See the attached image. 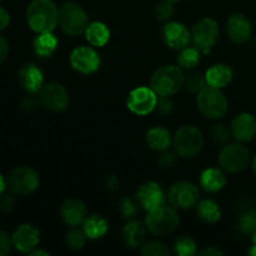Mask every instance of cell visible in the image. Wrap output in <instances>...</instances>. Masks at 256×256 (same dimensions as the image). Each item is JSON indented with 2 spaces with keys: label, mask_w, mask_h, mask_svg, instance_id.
Returning <instances> with one entry per match:
<instances>
[{
  "label": "cell",
  "mask_w": 256,
  "mask_h": 256,
  "mask_svg": "<svg viewBox=\"0 0 256 256\" xmlns=\"http://www.w3.org/2000/svg\"><path fill=\"white\" fill-rule=\"evenodd\" d=\"M26 22L39 34L52 32L59 22V10L52 0H32L26 9Z\"/></svg>",
  "instance_id": "obj_1"
},
{
  "label": "cell",
  "mask_w": 256,
  "mask_h": 256,
  "mask_svg": "<svg viewBox=\"0 0 256 256\" xmlns=\"http://www.w3.org/2000/svg\"><path fill=\"white\" fill-rule=\"evenodd\" d=\"M185 75L179 66L165 65L152 76V89L160 96H172L184 85Z\"/></svg>",
  "instance_id": "obj_2"
},
{
  "label": "cell",
  "mask_w": 256,
  "mask_h": 256,
  "mask_svg": "<svg viewBox=\"0 0 256 256\" xmlns=\"http://www.w3.org/2000/svg\"><path fill=\"white\" fill-rule=\"evenodd\" d=\"M198 109L204 116L209 119H219L228 112V100L219 88L205 86L198 92Z\"/></svg>",
  "instance_id": "obj_3"
},
{
  "label": "cell",
  "mask_w": 256,
  "mask_h": 256,
  "mask_svg": "<svg viewBox=\"0 0 256 256\" xmlns=\"http://www.w3.org/2000/svg\"><path fill=\"white\" fill-rule=\"evenodd\" d=\"M179 222L180 219L176 210L166 205H162L158 209L149 212L145 219L148 229L158 236H166L172 234L179 226Z\"/></svg>",
  "instance_id": "obj_4"
},
{
  "label": "cell",
  "mask_w": 256,
  "mask_h": 256,
  "mask_svg": "<svg viewBox=\"0 0 256 256\" xmlns=\"http://www.w3.org/2000/svg\"><path fill=\"white\" fill-rule=\"evenodd\" d=\"M204 146V136L198 128L185 125L180 128L174 136L175 152L182 158H194Z\"/></svg>",
  "instance_id": "obj_5"
},
{
  "label": "cell",
  "mask_w": 256,
  "mask_h": 256,
  "mask_svg": "<svg viewBox=\"0 0 256 256\" xmlns=\"http://www.w3.org/2000/svg\"><path fill=\"white\" fill-rule=\"evenodd\" d=\"M39 175L28 166L14 168L6 176V186L15 195H29L39 188Z\"/></svg>",
  "instance_id": "obj_6"
},
{
  "label": "cell",
  "mask_w": 256,
  "mask_h": 256,
  "mask_svg": "<svg viewBox=\"0 0 256 256\" xmlns=\"http://www.w3.org/2000/svg\"><path fill=\"white\" fill-rule=\"evenodd\" d=\"M59 25L69 35L82 34L89 25L86 12L75 2H65L59 9Z\"/></svg>",
  "instance_id": "obj_7"
},
{
  "label": "cell",
  "mask_w": 256,
  "mask_h": 256,
  "mask_svg": "<svg viewBox=\"0 0 256 256\" xmlns=\"http://www.w3.org/2000/svg\"><path fill=\"white\" fill-rule=\"evenodd\" d=\"M250 155L246 148L239 144H230L220 152L219 162L229 172H242L249 165Z\"/></svg>",
  "instance_id": "obj_8"
},
{
  "label": "cell",
  "mask_w": 256,
  "mask_h": 256,
  "mask_svg": "<svg viewBox=\"0 0 256 256\" xmlns=\"http://www.w3.org/2000/svg\"><path fill=\"white\" fill-rule=\"evenodd\" d=\"M218 38H219V26L214 19L204 18L192 28V40L199 49L204 50L205 54H208L210 49L216 44Z\"/></svg>",
  "instance_id": "obj_9"
},
{
  "label": "cell",
  "mask_w": 256,
  "mask_h": 256,
  "mask_svg": "<svg viewBox=\"0 0 256 256\" xmlns=\"http://www.w3.org/2000/svg\"><path fill=\"white\" fill-rule=\"evenodd\" d=\"M69 94L62 85L58 82H49L42 88L40 102L50 112H62L69 105Z\"/></svg>",
  "instance_id": "obj_10"
},
{
  "label": "cell",
  "mask_w": 256,
  "mask_h": 256,
  "mask_svg": "<svg viewBox=\"0 0 256 256\" xmlns=\"http://www.w3.org/2000/svg\"><path fill=\"white\" fill-rule=\"evenodd\" d=\"M169 202L179 209H190L199 202V190L192 182H176L169 192Z\"/></svg>",
  "instance_id": "obj_11"
},
{
  "label": "cell",
  "mask_w": 256,
  "mask_h": 256,
  "mask_svg": "<svg viewBox=\"0 0 256 256\" xmlns=\"http://www.w3.org/2000/svg\"><path fill=\"white\" fill-rule=\"evenodd\" d=\"M156 92L149 88H136L132 90L128 98V108L134 114L148 115L156 108Z\"/></svg>",
  "instance_id": "obj_12"
},
{
  "label": "cell",
  "mask_w": 256,
  "mask_h": 256,
  "mask_svg": "<svg viewBox=\"0 0 256 256\" xmlns=\"http://www.w3.org/2000/svg\"><path fill=\"white\" fill-rule=\"evenodd\" d=\"M70 64L76 72L92 74L99 69L100 56L92 48L79 46L72 50L70 55Z\"/></svg>",
  "instance_id": "obj_13"
},
{
  "label": "cell",
  "mask_w": 256,
  "mask_h": 256,
  "mask_svg": "<svg viewBox=\"0 0 256 256\" xmlns=\"http://www.w3.org/2000/svg\"><path fill=\"white\" fill-rule=\"evenodd\" d=\"M39 230L30 224H22L12 234V245L22 252H30L36 249L40 240Z\"/></svg>",
  "instance_id": "obj_14"
},
{
  "label": "cell",
  "mask_w": 256,
  "mask_h": 256,
  "mask_svg": "<svg viewBox=\"0 0 256 256\" xmlns=\"http://www.w3.org/2000/svg\"><path fill=\"white\" fill-rule=\"evenodd\" d=\"M138 199H139L140 205L146 212H152L164 205V192L159 184L155 182H149L142 185L138 190Z\"/></svg>",
  "instance_id": "obj_15"
},
{
  "label": "cell",
  "mask_w": 256,
  "mask_h": 256,
  "mask_svg": "<svg viewBox=\"0 0 256 256\" xmlns=\"http://www.w3.org/2000/svg\"><path fill=\"white\" fill-rule=\"evenodd\" d=\"M230 130L232 136L239 142H250L256 136V119L252 114L242 112L232 120Z\"/></svg>",
  "instance_id": "obj_16"
},
{
  "label": "cell",
  "mask_w": 256,
  "mask_h": 256,
  "mask_svg": "<svg viewBox=\"0 0 256 256\" xmlns=\"http://www.w3.org/2000/svg\"><path fill=\"white\" fill-rule=\"evenodd\" d=\"M226 32L232 42H238V44H242V42H248L249 38L252 36V22H249V19L245 15L234 14L228 20Z\"/></svg>",
  "instance_id": "obj_17"
},
{
  "label": "cell",
  "mask_w": 256,
  "mask_h": 256,
  "mask_svg": "<svg viewBox=\"0 0 256 256\" xmlns=\"http://www.w3.org/2000/svg\"><path fill=\"white\" fill-rule=\"evenodd\" d=\"M164 40L172 49L182 50L188 46L190 42V32L180 22H169L162 30Z\"/></svg>",
  "instance_id": "obj_18"
},
{
  "label": "cell",
  "mask_w": 256,
  "mask_h": 256,
  "mask_svg": "<svg viewBox=\"0 0 256 256\" xmlns=\"http://www.w3.org/2000/svg\"><path fill=\"white\" fill-rule=\"evenodd\" d=\"M62 219L69 226H78L86 219V206L79 199H69L62 206Z\"/></svg>",
  "instance_id": "obj_19"
},
{
  "label": "cell",
  "mask_w": 256,
  "mask_h": 256,
  "mask_svg": "<svg viewBox=\"0 0 256 256\" xmlns=\"http://www.w3.org/2000/svg\"><path fill=\"white\" fill-rule=\"evenodd\" d=\"M42 72L35 64H26L20 69L19 82L26 92H36L42 88Z\"/></svg>",
  "instance_id": "obj_20"
},
{
  "label": "cell",
  "mask_w": 256,
  "mask_h": 256,
  "mask_svg": "<svg viewBox=\"0 0 256 256\" xmlns=\"http://www.w3.org/2000/svg\"><path fill=\"white\" fill-rule=\"evenodd\" d=\"M205 79H206V84L214 88H222L226 86L232 79V70L230 69L228 65L218 64L210 68L205 74Z\"/></svg>",
  "instance_id": "obj_21"
},
{
  "label": "cell",
  "mask_w": 256,
  "mask_h": 256,
  "mask_svg": "<svg viewBox=\"0 0 256 256\" xmlns=\"http://www.w3.org/2000/svg\"><path fill=\"white\" fill-rule=\"evenodd\" d=\"M145 234H146V230H145L144 224L138 220L128 222L122 232V240L129 248L140 246L144 242Z\"/></svg>",
  "instance_id": "obj_22"
},
{
  "label": "cell",
  "mask_w": 256,
  "mask_h": 256,
  "mask_svg": "<svg viewBox=\"0 0 256 256\" xmlns=\"http://www.w3.org/2000/svg\"><path fill=\"white\" fill-rule=\"evenodd\" d=\"M146 140L152 149L158 150V152H165L169 149L170 144H172V135H170L169 130H166L165 128L156 126L148 132Z\"/></svg>",
  "instance_id": "obj_23"
},
{
  "label": "cell",
  "mask_w": 256,
  "mask_h": 256,
  "mask_svg": "<svg viewBox=\"0 0 256 256\" xmlns=\"http://www.w3.org/2000/svg\"><path fill=\"white\" fill-rule=\"evenodd\" d=\"M85 36L92 46H104L110 39V30L102 22H94L88 25Z\"/></svg>",
  "instance_id": "obj_24"
},
{
  "label": "cell",
  "mask_w": 256,
  "mask_h": 256,
  "mask_svg": "<svg viewBox=\"0 0 256 256\" xmlns=\"http://www.w3.org/2000/svg\"><path fill=\"white\" fill-rule=\"evenodd\" d=\"M225 182H226V179H225V175L222 174V172H220L219 169H214V168L202 172V176H200L202 186L210 192H216L222 190Z\"/></svg>",
  "instance_id": "obj_25"
},
{
  "label": "cell",
  "mask_w": 256,
  "mask_h": 256,
  "mask_svg": "<svg viewBox=\"0 0 256 256\" xmlns=\"http://www.w3.org/2000/svg\"><path fill=\"white\" fill-rule=\"evenodd\" d=\"M82 224H84L82 229L89 239H99V238L104 236L108 232L106 220L100 215H92V216L86 218Z\"/></svg>",
  "instance_id": "obj_26"
},
{
  "label": "cell",
  "mask_w": 256,
  "mask_h": 256,
  "mask_svg": "<svg viewBox=\"0 0 256 256\" xmlns=\"http://www.w3.org/2000/svg\"><path fill=\"white\" fill-rule=\"evenodd\" d=\"M58 46V39L52 32H42L34 40L35 54L42 58H48L55 52Z\"/></svg>",
  "instance_id": "obj_27"
},
{
  "label": "cell",
  "mask_w": 256,
  "mask_h": 256,
  "mask_svg": "<svg viewBox=\"0 0 256 256\" xmlns=\"http://www.w3.org/2000/svg\"><path fill=\"white\" fill-rule=\"evenodd\" d=\"M198 214H199L200 219H202L204 222H216L222 216V212H220L219 205L216 204L212 200H202L198 205Z\"/></svg>",
  "instance_id": "obj_28"
},
{
  "label": "cell",
  "mask_w": 256,
  "mask_h": 256,
  "mask_svg": "<svg viewBox=\"0 0 256 256\" xmlns=\"http://www.w3.org/2000/svg\"><path fill=\"white\" fill-rule=\"evenodd\" d=\"M86 234H85L84 229H76L74 226V229L70 230L69 232L65 236V242H66L68 248L70 250H74V252H78V250H82V248L85 246V242H86Z\"/></svg>",
  "instance_id": "obj_29"
},
{
  "label": "cell",
  "mask_w": 256,
  "mask_h": 256,
  "mask_svg": "<svg viewBox=\"0 0 256 256\" xmlns=\"http://www.w3.org/2000/svg\"><path fill=\"white\" fill-rule=\"evenodd\" d=\"M199 62L200 54L195 48H184V49H182V52L178 58V62H179L180 66L186 68V69H192V68L196 66Z\"/></svg>",
  "instance_id": "obj_30"
},
{
  "label": "cell",
  "mask_w": 256,
  "mask_h": 256,
  "mask_svg": "<svg viewBox=\"0 0 256 256\" xmlns=\"http://www.w3.org/2000/svg\"><path fill=\"white\" fill-rule=\"evenodd\" d=\"M175 252L180 256H192L196 254V244L188 236H182L175 242Z\"/></svg>",
  "instance_id": "obj_31"
},
{
  "label": "cell",
  "mask_w": 256,
  "mask_h": 256,
  "mask_svg": "<svg viewBox=\"0 0 256 256\" xmlns=\"http://www.w3.org/2000/svg\"><path fill=\"white\" fill-rule=\"evenodd\" d=\"M184 84L186 85L188 90H190L192 92H200L205 88L206 79H205L200 72H190L189 74L185 76Z\"/></svg>",
  "instance_id": "obj_32"
},
{
  "label": "cell",
  "mask_w": 256,
  "mask_h": 256,
  "mask_svg": "<svg viewBox=\"0 0 256 256\" xmlns=\"http://www.w3.org/2000/svg\"><path fill=\"white\" fill-rule=\"evenodd\" d=\"M239 230L245 235H252L256 232V212H245L239 219Z\"/></svg>",
  "instance_id": "obj_33"
},
{
  "label": "cell",
  "mask_w": 256,
  "mask_h": 256,
  "mask_svg": "<svg viewBox=\"0 0 256 256\" xmlns=\"http://www.w3.org/2000/svg\"><path fill=\"white\" fill-rule=\"evenodd\" d=\"M142 255L144 256H166L169 255V249L164 242H150L142 248Z\"/></svg>",
  "instance_id": "obj_34"
},
{
  "label": "cell",
  "mask_w": 256,
  "mask_h": 256,
  "mask_svg": "<svg viewBox=\"0 0 256 256\" xmlns=\"http://www.w3.org/2000/svg\"><path fill=\"white\" fill-rule=\"evenodd\" d=\"M174 14V5L169 0H164V2H159V4L155 6L154 15L155 19L160 20V22H164V20L170 19Z\"/></svg>",
  "instance_id": "obj_35"
},
{
  "label": "cell",
  "mask_w": 256,
  "mask_h": 256,
  "mask_svg": "<svg viewBox=\"0 0 256 256\" xmlns=\"http://www.w3.org/2000/svg\"><path fill=\"white\" fill-rule=\"evenodd\" d=\"M230 134H232V130L228 129L226 125L218 124L212 129V138L218 144H226L230 139Z\"/></svg>",
  "instance_id": "obj_36"
},
{
  "label": "cell",
  "mask_w": 256,
  "mask_h": 256,
  "mask_svg": "<svg viewBox=\"0 0 256 256\" xmlns=\"http://www.w3.org/2000/svg\"><path fill=\"white\" fill-rule=\"evenodd\" d=\"M120 212L124 215V218H132L138 212L136 205H135L134 202H132V200L129 199V198H124V199H122V202H120Z\"/></svg>",
  "instance_id": "obj_37"
},
{
  "label": "cell",
  "mask_w": 256,
  "mask_h": 256,
  "mask_svg": "<svg viewBox=\"0 0 256 256\" xmlns=\"http://www.w3.org/2000/svg\"><path fill=\"white\" fill-rule=\"evenodd\" d=\"M15 194H12L10 192V194H4L2 192L0 195V210L2 212H10V210L14 209L15 204H16V199L14 196Z\"/></svg>",
  "instance_id": "obj_38"
},
{
  "label": "cell",
  "mask_w": 256,
  "mask_h": 256,
  "mask_svg": "<svg viewBox=\"0 0 256 256\" xmlns=\"http://www.w3.org/2000/svg\"><path fill=\"white\" fill-rule=\"evenodd\" d=\"M12 246V239L8 232L0 230V256H6Z\"/></svg>",
  "instance_id": "obj_39"
},
{
  "label": "cell",
  "mask_w": 256,
  "mask_h": 256,
  "mask_svg": "<svg viewBox=\"0 0 256 256\" xmlns=\"http://www.w3.org/2000/svg\"><path fill=\"white\" fill-rule=\"evenodd\" d=\"M175 162H176V156H175L174 152H166V150H165L164 154L159 158V164L162 165V168H164V169H170V168L174 166Z\"/></svg>",
  "instance_id": "obj_40"
},
{
  "label": "cell",
  "mask_w": 256,
  "mask_h": 256,
  "mask_svg": "<svg viewBox=\"0 0 256 256\" xmlns=\"http://www.w3.org/2000/svg\"><path fill=\"white\" fill-rule=\"evenodd\" d=\"M166 98L168 96H162V99L158 100L156 104L158 110L162 115H169L172 112V102L169 99H166Z\"/></svg>",
  "instance_id": "obj_41"
},
{
  "label": "cell",
  "mask_w": 256,
  "mask_h": 256,
  "mask_svg": "<svg viewBox=\"0 0 256 256\" xmlns=\"http://www.w3.org/2000/svg\"><path fill=\"white\" fill-rule=\"evenodd\" d=\"M8 54H9V44H8L6 39L0 35V64L6 60Z\"/></svg>",
  "instance_id": "obj_42"
},
{
  "label": "cell",
  "mask_w": 256,
  "mask_h": 256,
  "mask_svg": "<svg viewBox=\"0 0 256 256\" xmlns=\"http://www.w3.org/2000/svg\"><path fill=\"white\" fill-rule=\"evenodd\" d=\"M10 22V15L4 8L0 6V30H4L5 28L9 25Z\"/></svg>",
  "instance_id": "obj_43"
},
{
  "label": "cell",
  "mask_w": 256,
  "mask_h": 256,
  "mask_svg": "<svg viewBox=\"0 0 256 256\" xmlns=\"http://www.w3.org/2000/svg\"><path fill=\"white\" fill-rule=\"evenodd\" d=\"M35 106H36V100L32 96L26 98V99H24L22 102V108L25 110H32L34 109Z\"/></svg>",
  "instance_id": "obj_44"
},
{
  "label": "cell",
  "mask_w": 256,
  "mask_h": 256,
  "mask_svg": "<svg viewBox=\"0 0 256 256\" xmlns=\"http://www.w3.org/2000/svg\"><path fill=\"white\" fill-rule=\"evenodd\" d=\"M222 252L219 250L218 248L215 246H209L206 249H204L202 252H200V255H209V256H218V255H222Z\"/></svg>",
  "instance_id": "obj_45"
},
{
  "label": "cell",
  "mask_w": 256,
  "mask_h": 256,
  "mask_svg": "<svg viewBox=\"0 0 256 256\" xmlns=\"http://www.w3.org/2000/svg\"><path fill=\"white\" fill-rule=\"evenodd\" d=\"M106 185L110 190H116L118 186H119V180L115 175H110L106 179Z\"/></svg>",
  "instance_id": "obj_46"
},
{
  "label": "cell",
  "mask_w": 256,
  "mask_h": 256,
  "mask_svg": "<svg viewBox=\"0 0 256 256\" xmlns=\"http://www.w3.org/2000/svg\"><path fill=\"white\" fill-rule=\"evenodd\" d=\"M5 188H6V179H4V178H2V175L0 174V195L4 192Z\"/></svg>",
  "instance_id": "obj_47"
},
{
  "label": "cell",
  "mask_w": 256,
  "mask_h": 256,
  "mask_svg": "<svg viewBox=\"0 0 256 256\" xmlns=\"http://www.w3.org/2000/svg\"><path fill=\"white\" fill-rule=\"evenodd\" d=\"M30 255H32V256H39V255L49 256V252H42V250H36V249H34V250H32V252H30Z\"/></svg>",
  "instance_id": "obj_48"
},
{
  "label": "cell",
  "mask_w": 256,
  "mask_h": 256,
  "mask_svg": "<svg viewBox=\"0 0 256 256\" xmlns=\"http://www.w3.org/2000/svg\"><path fill=\"white\" fill-rule=\"evenodd\" d=\"M252 169H254V172H255V174H256V155H255L254 160H252Z\"/></svg>",
  "instance_id": "obj_49"
},
{
  "label": "cell",
  "mask_w": 256,
  "mask_h": 256,
  "mask_svg": "<svg viewBox=\"0 0 256 256\" xmlns=\"http://www.w3.org/2000/svg\"><path fill=\"white\" fill-rule=\"evenodd\" d=\"M169 2H180V0H169Z\"/></svg>",
  "instance_id": "obj_50"
},
{
  "label": "cell",
  "mask_w": 256,
  "mask_h": 256,
  "mask_svg": "<svg viewBox=\"0 0 256 256\" xmlns=\"http://www.w3.org/2000/svg\"><path fill=\"white\" fill-rule=\"evenodd\" d=\"M0 212H2V210H0Z\"/></svg>",
  "instance_id": "obj_51"
}]
</instances>
